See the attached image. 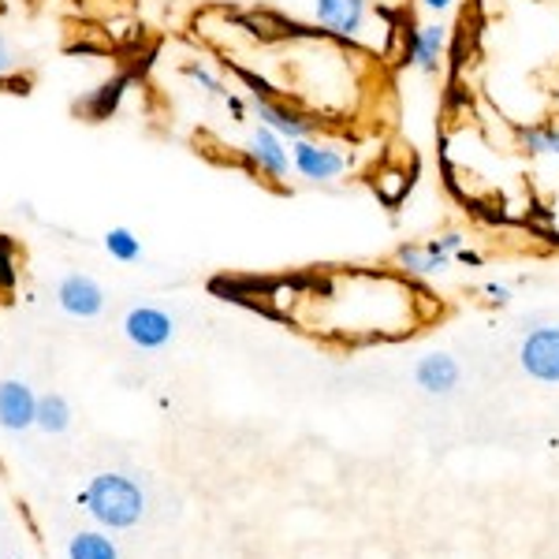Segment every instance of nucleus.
Returning a JSON list of instances; mask_svg holds the SVG:
<instances>
[{
	"instance_id": "obj_1",
	"label": "nucleus",
	"mask_w": 559,
	"mask_h": 559,
	"mask_svg": "<svg viewBox=\"0 0 559 559\" xmlns=\"http://www.w3.org/2000/svg\"><path fill=\"white\" fill-rule=\"evenodd\" d=\"M86 515H94L108 530H131L146 511V496L123 474H97L79 496Z\"/></svg>"
},
{
	"instance_id": "obj_2",
	"label": "nucleus",
	"mask_w": 559,
	"mask_h": 559,
	"mask_svg": "<svg viewBox=\"0 0 559 559\" xmlns=\"http://www.w3.org/2000/svg\"><path fill=\"white\" fill-rule=\"evenodd\" d=\"M250 86V116H254L258 123H265L269 131H276L280 139L287 142H299V139H313V134L321 131V120H313L310 112H302V108L287 105V102H276L273 90H265L258 83L254 75H242Z\"/></svg>"
},
{
	"instance_id": "obj_3",
	"label": "nucleus",
	"mask_w": 559,
	"mask_h": 559,
	"mask_svg": "<svg viewBox=\"0 0 559 559\" xmlns=\"http://www.w3.org/2000/svg\"><path fill=\"white\" fill-rule=\"evenodd\" d=\"M292 168H295V176L306 179V183L329 187L347 176L350 157L336 146V142H321L318 134H313V139L292 142Z\"/></svg>"
},
{
	"instance_id": "obj_4",
	"label": "nucleus",
	"mask_w": 559,
	"mask_h": 559,
	"mask_svg": "<svg viewBox=\"0 0 559 559\" xmlns=\"http://www.w3.org/2000/svg\"><path fill=\"white\" fill-rule=\"evenodd\" d=\"M242 157H247L250 173L269 179V183H284L292 168V142L280 139L276 131H269L265 123H254L250 134L242 139Z\"/></svg>"
},
{
	"instance_id": "obj_5",
	"label": "nucleus",
	"mask_w": 559,
	"mask_h": 559,
	"mask_svg": "<svg viewBox=\"0 0 559 559\" xmlns=\"http://www.w3.org/2000/svg\"><path fill=\"white\" fill-rule=\"evenodd\" d=\"M313 23L340 41H366L373 4L369 0H313Z\"/></svg>"
},
{
	"instance_id": "obj_6",
	"label": "nucleus",
	"mask_w": 559,
	"mask_h": 559,
	"mask_svg": "<svg viewBox=\"0 0 559 559\" xmlns=\"http://www.w3.org/2000/svg\"><path fill=\"white\" fill-rule=\"evenodd\" d=\"M403 60L421 71V75H437L448 57V26L444 23H407L400 26Z\"/></svg>"
},
{
	"instance_id": "obj_7",
	"label": "nucleus",
	"mask_w": 559,
	"mask_h": 559,
	"mask_svg": "<svg viewBox=\"0 0 559 559\" xmlns=\"http://www.w3.org/2000/svg\"><path fill=\"white\" fill-rule=\"evenodd\" d=\"M519 366L530 381L559 384V324H540L522 336Z\"/></svg>"
},
{
	"instance_id": "obj_8",
	"label": "nucleus",
	"mask_w": 559,
	"mask_h": 559,
	"mask_svg": "<svg viewBox=\"0 0 559 559\" xmlns=\"http://www.w3.org/2000/svg\"><path fill=\"white\" fill-rule=\"evenodd\" d=\"M519 150L530 157L537 179L559 187V120L526 123V128H519Z\"/></svg>"
},
{
	"instance_id": "obj_9",
	"label": "nucleus",
	"mask_w": 559,
	"mask_h": 559,
	"mask_svg": "<svg viewBox=\"0 0 559 559\" xmlns=\"http://www.w3.org/2000/svg\"><path fill=\"white\" fill-rule=\"evenodd\" d=\"M123 336L139 350H160L173 344L176 321L160 306H131L128 318H123Z\"/></svg>"
},
{
	"instance_id": "obj_10",
	"label": "nucleus",
	"mask_w": 559,
	"mask_h": 559,
	"mask_svg": "<svg viewBox=\"0 0 559 559\" xmlns=\"http://www.w3.org/2000/svg\"><path fill=\"white\" fill-rule=\"evenodd\" d=\"M57 306L75 321H94L105 310V287L90 273H68L57 284Z\"/></svg>"
},
{
	"instance_id": "obj_11",
	"label": "nucleus",
	"mask_w": 559,
	"mask_h": 559,
	"mask_svg": "<svg viewBox=\"0 0 559 559\" xmlns=\"http://www.w3.org/2000/svg\"><path fill=\"white\" fill-rule=\"evenodd\" d=\"M38 421V395L26 381H0V426L23 432Z\"/></svg>"
},
{
	"instance_id": "obj_12",
	"label": "nucleus",
	"mask_w": 559,
	"mask_h": 559,
	"mask_svg": "<svg viewBox=\"0 0 559 559\" xmlns=\"http://www.w3.org/2000/svg\"><path fill=\"white\" fill-rule=\"evenodd\" d=\"M414 381L429 395H452L459 381H463V366H459V358H452L448 350H432V355L418 358Z\"/></svg>"
},
{
	"instance_id": "obj_13",
	"label": "nucleus",
	"mask_w": 559,
	"mask_h": 559,
	"mask_svg": "<svg viewBox=\"0 0 559 559\" xmlns=\"http://www.w3.org/2000/svg\"><path fill=\"white\" fill-rule=\"evenodd\" d=\"M395 265H400L407 276H440V273H448L452 258L429 250L426 242H403V247L395 250Z\"/></svg>"
},
{
	"instance_id": "obj_14",
	"label": "nucleus",
	"mask_w": 559,
	"mask_h": 559,
	"mask_svg": "<svg viewBox=\"0 0 559 559\" xmlns=\"http://www.w3.org/2000/svg\"><path fill=\"white\" fill-rule=\"evenodd\" d=\"M41 432L57 437V432H68L71 426V403L60 392H45L38 395V421H34Z\"/></svg>"
},
{
	"instance_id": "obj_15",
	"label": "nucleus",
	"mask_w": 559,
	"mask_h": 559,
	"mask_svg": "<svg viewBox=\"0 0 559 559\" xmlns=\"http://www.w3.org/2000/svg\"><path fill=\"white\" fill-rule=\"evenodd\" d=\"M411 173L407 168H400V165H381L377 168V176H373V191L377 198H381L384 205H400L403 198H407L411 191Z\"/></svg>"
},
{
	"instance_id": "obj_16",
	"label": "nucleus",
	"mask_w": 559,
	"mask_h": 559,
	"mask_svg": "<svg viewBox=\"0 0 559 559\" xmlns=\"http://www.w3.org/2000/svg\"><path fill=\"white\" fill-rule=\"evenodd\" d=\"M68 559H120V548L97 530H83L68 540Z\"/></svg>"
},
{
	"instance_id": "obj_17",
	"label": "nucleus",
	"mask_w": 559,
	"mask_h": 559,
	"mask_svg": "<svg viewBox=\"0 0 559 559\" xmlns=\"http://www.w3.org/2000/svg\"><path fill=\"white\" fill-rule=\"evenodd\" d=\"M123 90H128V79L123 75H116V79H108L105 86H97L94 94L86 97V112L94 116V120H108V116L120 108V102H123Z\"/></svg>"
},
{
	"instance_id": "obj_18",
	"label": "nucleus",
	"mask_w": 559,
	"mask_h": 559,
	"mask_svg": "<svg viewBox=\"0 0 559 559\" xmlns=\"http://www.w3.org/2000/svg\"><path fill=\"white\" fill-rule=\"evenodd\" d=\"M105 254L112 261H123V265H131V261L142 258V239L134 236L131 228H108L105 239H102Z\"/></svg>"
},
{
	"instance_id": "obj_19",
	"label": "nucleus",
	"mask_w": 559,
	"mask_h": 559,
	"mask_svg": "<svg viewBox=\"0 0 559 559\" xmlns=\"http://www.w3.org/2000/svg\"><path fill=\"white\" fill-rule=\"evenodd\" d=\"M183 75L191 79V83H194L198 90H202V94H210V97H224V102H228V86H224L221 79H216L213 71L205 68V64H198V60H194V64H187V68H183Z\"/></svg>"
},
{
	"instance_id": "obj_20",
	"label": "nucleus",
	"mask_w": 559,
	"mask_h": 559,
	"mask_svg": "<svg viewBox=\"0 0 559 559\" xmlns=\"http://www.w3.org/2000/svg\"><path fill=\"white\" fill-rule=\"evenodd\" d=\"M15 276H20V269H15V247L8 236H0V292H12Z\"/></svg>"
},
{
	"instance_id": "obj_21",
	"label": "nucleus",
	"mask_w": 559,
	"mask_h": 559,
	"mask_svg": "<svg viewBox=\"0 0 559 559\" xmlns=\"http://www.w3.org/2000/svg\"><path fill=\"white\" fill-rule=\"evenodd\" d=\"M15 75H20V52H15L12 38H8V34L0 31V86L12 83Z\"/></svg>"
},
{
	"instance_id": "obj_22",
	"label": "nucleus",
	"mask_w": 559,
	"mask_h": 559,
	"mask_svg": "<svg viewBox=\"0 0 559 559\" xmlns=\"http://www.w3.org/2000/svg\"><path fill=\"white\" fill-rule=\"evenodd\" d=\"M426 247L437 250V254H444V258H459V250H466V239L459 236V231H444V236L429 239Z\"/></svg>"
},
{
	"instance_id": "obj_23",
	"label": "nucleus",
	"mask_w": 559,
	"mask_h": 559,
	"mask_svg": "<svg viewBox=\"0 0 559 559\" xmlns=\"http://www.w3.org/2000/svg\"><path fill=\"white\" fill-rule=\"evenodd\" d=\"M485 295H489L492 306H508L511 302V287L508 284H485Z\"/></svg>"
},
{
	"instance_id": "obj_24",
	"label": "nucleus",
	"mask_w": 559,
	"mask_h": 559,
	"mask_svg": "<svg viewBox=\"0 0 559 559\" xmlns=\"http://www.w3.org/2000/svg\"><path fill=\"white\" fill-rule=\"evenodd\" d=\"M421 8H429V12H437V15H448L455 8V0H418Z\"/></svg>"
}]
</instances>
